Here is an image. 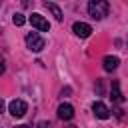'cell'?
<instances>
[{
    "instance_id": "1",
    "label": "cell",
    "mask_w": 128,
    "mask_h": 128,
    "mask_svg": "<svg viewBox=\"0 0 128 128\" xmlns=\"http://www.w3.org/2000/svg\"><path fill=\"white\" fill-rule=\"evenodd\" d=\"M108 2H104V0H92L90 4H88V14L94 18V20H102L106 14H108Z\"/></svg>"
},
{
    "instance_id": "2",
    "label": "cell",
    "mask_w": 128,
    "mask_h": 128,
    "mask_svg": "<svg viewBox=\"0 0 128 128\" xmlns=\"http://www.w3.org/2000/svg\"><path fill=\"white\" fill-rule=\"evenodd\" d=\"M44 38L40 36V34H36V32H30V34H26V46L32 50V52H40L42 48H44Z\"/></svg>"
},
{
    "instance_id": "3",
    "label": "cell",
    "mask_w": 128,
    "mask_h": 128,
    "mask_svg": "<svg viewBox=\"0 0 128 128\" xmlns=\"http://www.w3.org/2000/svg\"><path fill=\"white\" fill-rule=\"evenodd\" d=\"M30 24H32L36 30H40V32H48V30H50L48 20H46L42 14H38V12H34V14L30 16Z\"/></svg>"
},
{
    "instance_id": "4",
    "label": "cell",
    "mask_w": 128,
    "mask_h": 128,
    "mask_svg": "<svg viewBox=\"0 0 128 128\" xmlns=\"http://www.w3.org/2000/svg\"><path fill=\"white\" fill-rule=\"evenodd\" d=\"M8 110H10V114H12L14 118H22V116L26 114L28 106H26V102H24V100H12V102H10V106H8Z\"/></svg>"
},
{
    "instance_id": "5",
    "label": "cell",
    "mask_w": 128,
    "mask_h": 128,
    "mask_svg": "<svg viewBox=\"0 0 128 128\" xmlns=\"http://www.w3.org/2000/svg\"><path fill=\"white\" fill-rule=\"evenodd\" d=\"M72 30H74V34H76L78 38H88V36H90V32H92L90 24H86V22H74Z\"/></svg>"
},
{
    "instance_id": "6",
    "label": "cell",
    "mask_w": 128,
    "mask_h": 128,
    "mask_svg": "<svg viewBox=\"0 0 128 128\" xmlns=\"http://www.w3.org/2000/svg\"><path fill=\"white\" fill-rule=\"evenodd\" d=\"M92 112H94V116H96V118H100V120H106V118L110 116L108 106H106V104H102V102H94V104H92Z\"/></svg>"
},
{
    "instance_id": "7",
    "label": "cell",
    "mask_w": 128,
    "mask_h": 128,
    "mask_svg": "<svg viewBox=\"0 0 128 128\" xmlns=\"http://www.w3.org/2000/svg\"><path fill=\"white\" fill-rule=\"evenodd\" d=\"M74 116V108L70 104H60L58 106V118L60 120H72Z\"/></svg>"
},
{
    "instance_id": "8",
    "label": "cell",
    "mask_w": 128,
    "mask_h": 128,
    "mask_svg": "<svg viewBox=\"0 0 128 128\" xmlns=\"http://www.w3.org/2000/svg\"><path fill=\"white\" fill-rule=\"evenodd\" d=\"M102 64H104V70H106V72H112V70H116V68H118L120 60H118L116 56H104Z\"/></svg>"
},
{
    "instance_id": "9",
    "label": "cell",
    "mask_w": 128,
    "mask_h": 128,
    "mask_svg": "<svg viewBox=\"0 0 128 128\" xmlns=\"http://www.w3.org/2000/svg\"><path fill=\"white\" fill-rule=\"evenodd\" d=\"M46 8H48V10L52 12V16H54V18H56L58 22H60V20L64 18V16H62V10H60V8H58V6L54 4V2H46Z\"/></svg>"
},
{
    "instance_id": "10",
    "label": "cell",
    "mask_w": 128,
    "mask_h": 128,
    "mask_svg": "<svg viewBox=\"0 0 128 128\" xmlns=\"http://www.w3.org/2000/svg\"><path fill=\"white\" fill-rule=\"evenodd\" d=\"M114 102H122V94H120V84L114 80L112 82V96H110Z\"/></svg>"
},
{
    "instance_id": "11",
    "label": "cell",
    "mask_w": 128,
    "mask_h": 128,
    "mask_svg": "<svg viewBox=\"0 0 128 128\" xmlns=\"http://www.w3.org/2000/svg\"><path fill=\"white\" fill-rule=\"evenodd\" d=\"M12 22H14L16 26H22V24L26 22V18H24V14H20V12H16V14L12 16Z\"/></svg>"
},
{
    "instance_id": "12",
    "label": "cell",
    "mask_w": 128,
    "mask_h": 128,
    "mask_svg": "<svg viewBox=\"0 0 128 128\" xmlns=\"http://www.w3.org/2000/svg\"><path fill=\"white\" fill-rule=\"evenodd\" d=\"M38 128H52L48 122H38Z\"/></svg>"
},
{
    "instance_id": "13",
    "label": "cell",
    "mask_w": 128,
    "mask_h": 128,
    "mask_svg": "<svg viewBox=\"0 0 128 128\" xmlns=\"http://www.w3.org/2000/svg\"><path fill=\"white\" fill-rule=\"evenodd\" d=\"M4 68H6V64H4V58H2V56H0V74H2V72H4Z\"/></svg>"
},
{
    "instance_id": "14",
    "label": "cell",
    "mask_w": 128,
    "mask_h": 128,
    "mask_svg": "<svg viewBox=\"0 0 128 128\" xmlns=\"http://www.w3.org/2000/svg\"><path fill=\"white\" fill-rule=\"evenodd\" d=\"M2 110H4V102L0 100V112H2Z\"/></svg>"
},
{
    "instance_id": "15",
    "label": "cell",
    "mask_w": 128,
    "mask_h": 128,
    "mask_svg": "<svg viewBox=\"0 0 128 128\" xmlns=\"http://www.w3.org/2000/svg\"><path fill=\"white\" fill-rule=\"evenodd\" d=\"M16 128H28V126H16Z\"/></svg>"
},
{
    "instance_id": "16",
    "label": "cell",
    "mask_w": 128,
    "mask_h": 128,
    "mask_svg": "<svg viewBox=\"0 0 128 128\" xmlns=\"http://www.w3.org/2000/svg\"><path fill=\"white\" fill-rule=\"evenodd\" d=\"M68 128H76V126H68Z\"/></svg>"
}]
</instances>
